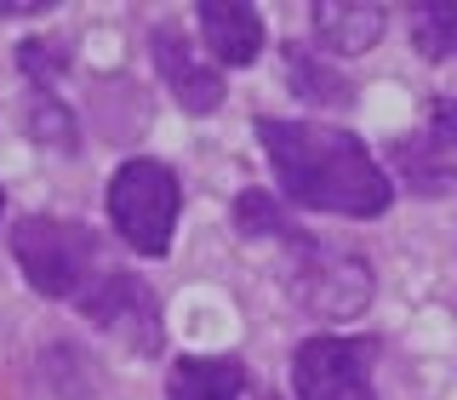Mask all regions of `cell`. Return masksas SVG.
<instances>
[{
  "label": "cell",
  "instance_id": "6da1fadb",
  "mask_svg": "<svg viewBox=\"0 0 457 400\" xmlns=\"http://www.w3.org/2000/svg\"><path fill=\"white\" fill-rule=\"evenodd\" d=\"M257 143L269 149L275 183L292 206L337 212V218H383L389 212V178L366 154V143L343 126L320 121H257Z\"/></svg>",
  "mask_w": 457,
  "mask_h": 400
},
{
  "label": "cell",
  "instance_id": "7c38bea8",
  "mask_svg": "<svg viewBox=\"0 0 457 400\" xmlns=\"http://www.w3.org/2000/svg\"><path fill=\"white\" fill-rule=\"evenodd\" d=\"M411 46H418L428 63H440V57L457 52V6L452 0H423V6H411Z\"/></svg>",
  "mask_w": 457,
  "mask_h": 400
},
{
  "label": "cell",
  "instance_id": "52a82bcc",
  "mask_svg": "<svg viewBox=\"0 0 457 400\" xmlns=\"http://www.w3.org/2000/svg\"><path fill=\"white\" fill-rule=\"evenodd\" d=\"M154 63H161L171 97H178L189 114H212L223 104V75L212 63H200L195 46L178 35V29H154Z\"/></svg>",
  "mask_w": 457,
  "mask_h": 400
},
{
  "label": "cell",
  "instance_id": "ac0fdd59",
  "mask_svg": "<svg viewBox=\"0 0 457 400\" xmlns=\"http://www.w3.org/2000/svg\"><path fill=\"white\" fill-rule=\"evenodd\" d=\"M0 212H6V195H0Z\"/></svg>",
  "mask_w": 457,
  "mask_h": 400
},
{
  "label": "cell",
  "instance_id": "2e32d148",
  "mask_svg": "<svg viewBox=\"0 0 457 400\" xmlns=\"http://www.w3.org/2000/svg\"><path fill=\"white\" fill-rule=\"evenodd\" d=\"M428 143L440 154H457V104H446V97L428 109Z\"/></svg>",
  "mask_w": 457,
  "mask_h": 400
},
{
  "label": "cell",
  "instance_id": "3957f363",
  "mask_svg": "<svg viewBox=\"0 0 457 400\" xmlns=\"http://www.w3.org/2000/svg\"><path fill=\"white\" fill-rule=\"evenodd\" d=\"M109 218L120 240L143 257H166L178 229V178L161 161H126L109 183Z\"/></svg>",
  "mask_w": 457,
  "mask_h": 400
},
{
  "label": "cell",
  "instance_id": "7a4b0ae2",
  "mask_svg": "<svg viewBox=\"0 0 457 400\" xmlns=\"http://www.w3.org/2000/svg\"><path fill=\"white\" fill-rule=\"evenodd\" d=\"M292 286L297 304L320 321H349L371 304V263L349 252L343 240H309L292 235Z\"/></svg>",
  "mask_w": 457,
  "mask_h": 400
},
{
  "label": "cell",
  "instance_id": "8fae6325",
  "mask_svg": "<svg viewBox=\"0 0 457 400\" xmlns=\"http://www.w3.org/2000/svg\"><path fill=\"white\" fill-rule=\"evenodd\" d=\"M286 80H292V92L303 97V104H349L354 97L349 80L332 75L309 46H286Z\"/></svg>",
  "mask_w": 457,
  "mask_h": 400
},
{
  "label": "cell",
  "instance_id": "8992f818",
  "mask_svg": "<svg viewBox=\"0 0 457 400\" xmlns=\"http://www.w3.org/2000/svg\"><path fill=\"white\" fill-rule=\"evenodd\" d=\"M80 314L92 326H104V332H114L120 343H132L137 354L161 349V304L137 275H109L104 286H86Z\"/></svg>",
  "mask_w": 457,
  "mask_h": 400
},
{
  "label": "cell",
  "instance_id": "9a60e30c",
  "mask_svg": "<svg viewBox=\"0 0 457 400\" xmlns=\"http://www.w3.org/2000/svg\"><path fill=\"white\" fill-rule=\"evenodd\" d=\"M18 57H23V75H29V80H57V75H63V52H57V46H40V40H29Z\"/></svg>",
  "mask_w": 457,
  "mask_h": 400
},
{
  "label": "cell",
  "instance_id": "5bb4252c",
  "mask_svg": "<svg viewBox=\"0 0 457 400\" xmlns=\"http://www.w3.org/2000/svg\"><path fill=\"white\" fill-rule=\"evenodd\" d=\"M29 132L46 138V143H57V149H75V126H69L63 104H52V97H40V104L29 109Z\"/></svg>",
  "mask_w": 457,
  "mask_h": 400
},
{
  "label": "cell",
  "instance_id": "5b68a950",
  "mask_svg": "<svg viewBox=\"0 0 457 400\" xmlns=\"http://www.w3.org/2000/svg\"><path fill=\"white\" fill-rule=\"evenodd\" d=\"M297 400H371V343L366 338H309L292 361Z\"/></svg>",
  "mask_w": 457,
  "mask_h": 400
},
{
  "label": "cell",
  "instance_id": "30bf717a",
  "mask_svg": "<svg viewBox=\"0 0 457 400\" xmlns=\"http://www.w3.org/2000/svg\"><path fill=\"white\" fill-rule=\"evenodd\" d=\"M309 18H314V35L343 57L378 46L383 35V6H361V0H314Z\"/></svg>",
  "mask_w": 457,
  "mask_h": 400
},
{
  "label": "cell",
  "instance_id": "ba28073f",
  "mask_svg": "<svg viewBox=\"0 0 457 400\" xmlns=\"http://www.w3.org/2000/svg\"><path fill=\"white\" fill-rule=\"evenodd\" d=\"M200 35L218 63L228 69H246L257 52H263V18L257 6H223V0H206L200 6Z\"/></svg>",
  "mask_w": 457,
  "mask_h": 400
},
{
  "label": "cell",
  "instance_id": "9c48e42d",
  "mask_svg": "<svg viewBox=\"0 0 457 400\" xmlns=\"http://www.w3.org/2000/svg\"><path fill=\"white\" fill-rule=\"evenodd\" d=\"M166 400H246V366L235 354H183L171 366Z\"/></svg>",
  "mask_w": 457,
  "mask_h": 400
},
{
  "label": "cell",
  "instance_id": "277c9868",
  "mask_svg": "<svg viewBox=\"0 0 457 400\" xmlns=\"http://www.w3.org/2000/svg\"><path fill=\"white\" fill-rule=\"evenodd\" d=\"M12 252H18V269L40 297H75L86 292L97 240L80 223H63V218H23L12 229Z\"/></svg>",
  "mask_w": 457,
  "mask_h": 400
},
{
  "label": "cell",
  "instance_id": "e0dca14e",
  "mask_svg": "<svg viewBox=\"0 0 457 400\" xmlns=\"http://www.w3.org/2000/svg\"><path fill=\"white\" fill-rule=\"evenodd\" d=\"M23 12H46V0H0V18H23Z\"/></svg>",
  "mask_w": 457,
  "mask_h": 400
},
{
  "label": "cell",
  "instance_id": "4fadbf2b",
  "mask_svg": "<svg viewBox=\"0 0 457 400\" xmlns=\"http://www.w3.org/2000/svg\"><path fill=\"white\" fill-rule=\"evenodd\" d=\"M235 218H240V229H246V235H286V240L297 235V229L286 223V212H280L263 189H246V195H240V200H235Z\"/></svg>",
  "mask_w": 457,
  "mask_h": 400
}]
</instances>
